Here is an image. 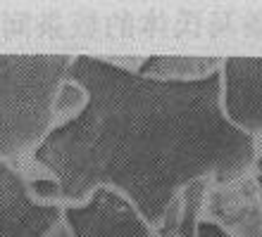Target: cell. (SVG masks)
Segmentation results:
<instances>
[{"label": "cell", "mask_w": 262, "mask_h": 237, "mask_svg": "<svg viewBox=\"0 0 262 237\" xmlns=\"http://www.w3.org/2000/svg\"><path fill=\"white\" fill-rule=\"evenodd\" d=\"M67 81L86 102L31 152L48 178L27 180L46 204H83L98 188L124 195L158 230L186 185H227L255 169V145L224 119L220 71L158 81L96 55H76Z\"/></svg>", "instance_id": "cell-1"}, {"label": "cell", "mask_w": 262, "mask_h": 237, "mask_svg": "<svg viewBox=\"0 0 262 237\" xmlns=\"http://www.w3.org/2000/svg\"><path fill=\"white\" fill-rule=\"evenodd\" d=\"M74 55H0V162L12 166L55 128V100Z\"/></svg>", "instance_id": "cell-2"}, {"label": "cell", "mask_w": 262, "mask_h": 237, "mask_svg": "<svg viewBox=\"0 0 262 237\" xmlns=\"http://www.w3.org/2000/svg\"><path fill=\"white\" fill-rule=\"evenodd\" d=\"M62 223L69 237H152L136 206L112 188H98L83 204H64Z\"/></svg>", "instance_id": "cell-3"}, {"label": "cell", "mask_w": 262, "mask_h": 237, "mask_svg": "<svg viewBox=\"0 0 262 237\" xmlns=\"http://www.w3.org/2000/svg\"><path fill=\"white\" fill-rule=\"evenodd\" d=\"M222 114L250 140L262 136V57H222Z\"/></svg>", "instance_id": "cell-4"}, {"label": "cell", "mask_w": 262, "mask_h": 237, "mask_svg": "<svg viewBox=\"0 0 262 237\" xmlns=\"http://www.w3.org/2000/svg\"><path fill=\"white\" fill-rule=\"evenodd\" d=\"M62 221V206L38 202L27 178L0 162V237H48Z\"/></svg>", "instance_id": "cell-5"}, {"label": "cell", "mask_w": 262, "mask_h": 237, "mask_svg": "<svg viewBox=\"0 0 262 237\" xmlns=\"http://www.w3.org/2000/svg\"><path fill=\"white\" fill-rule=\"evenodd\" d=\"M203 214L229 237H262V192L255 171L234 183L210 185Z\"/></svg>", "instance_id": "cell-6"}, {"label": "cell", "mask_w": 262, "mask_h": 237, "mask_svg": "<svg viewBox=\"0 0 262 237\" xmlns=\"http://www.w3.org/2000/svg\"><path fill=\"white\" fill-rule=\"evenodd\" d=\"M222 57H172L152 55L138 64L136 74L158 78V81H198L220 71Z\"/></svg>", "instance_id": "cell-7"}, {"label": "cell", "mask_w": 262, "mask_h": 237, "mask_svg": "<svg viewBox=\"0 0 262 237\" xmlns=\"http://www.w3.org/2000/svg\"><path fill=\"white\" fill-rule=\"evenodd\" d=\"M152 237H158V235L152 232ZM195 237H229V235L222 230L220 225H214L212 221L200 218V221H198V228H195Z\"/></svg>", "instance_id": "cell-8"}, {"label": "cell", "mask_w": 262, "mask_h": 237, "mask_svg": "<svg viewBox=\"0 0 262 237\" xmlns=\"http://www.w3.org/2000/svg\"><path fill=\"white\" fill-rule=\"evenodd\" d=\"M48 237H69V232H67V228H64L62 221H60V223H57L55 228L48 232Z\"/></svg>", "instance_id": "cell-9"}, {"label": "cell", "mask_w": 262, "mask_h": 237, "mask_svg": "<svg viewBox=\"0 0 262 237\" xmlns=\"http://www.w3.org/2000/svg\"><path fill=\"white\" fill-rule=\"evenodd\" d=\"M255 180H257V188H260V192H262V156H257L255 159Z\"/></svg>", "instance_id": "cell-10"}]
</instances>
